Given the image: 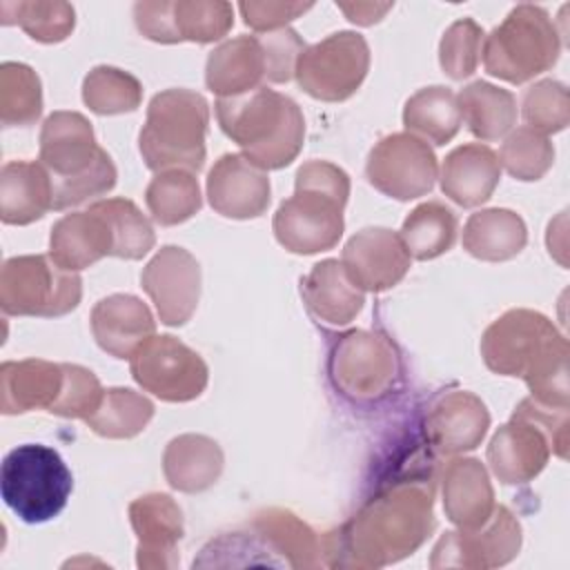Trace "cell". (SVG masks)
<instances>
[{"label":"cell","mask_w":570,"mask_h":570,"mask_svg":"<svg viewBox=\"0 0 570 570\" xmlns=\"http://www.w3.org/2000/svg\"><path fill=\"white\" fill-rule=\"evenodd\" d=\"M432 492L405 481L365 503L350 523L327 537L325 554L347 557L343 566L379 568L412 554L432 532Z\"/></svg>","instance_id":"1"},{"label":"cell","mask_w":570,"mask_h":570,"mask_svg":"<svg viewBox=\"0 0 570 570\" xmlns=\"http://www.w3.org/2000/svg\"><path fill=\"white\" fill-rule=\"evenodd\" d=\"M485 365L503 376H521L532 399L568 407V341L539 312L510 309L481 338Z\"/></svg>","instance_id":"2"},{"label":"cell","mask_w":570,"mask_h":570,"mask_svg":"<svg viewBox=\"0 0 570 570\" xmlns=\"http://www.w3.org/2000/svg\"><path fill=\"white\" fill-rule=\"evenodd\" d=\"M216 118L243 156L263 171L289 165L303 147L305 118L289 96L274 89L258 87L218 98Z\"/></svg>","instance_id":"3"},{"label":"cell","mask_w":570,"mask_h":570,"mask_svg":"<svg viewBox=\"0 0 570 570\" xmlns=\"http://www.w3.org/2000/svg\"><path fill=\"white\" fill-rule=\"evenodd\" d=\"M40 163L53 187V209L76 207L116 185V167L78 111H53L40 131Z\"/></svg>","instance_id":"4"},{"label":"cell","mask_w":570,"mask_h":570,"mask_svg":"<svg viewBox=\"0 0 570 570\" xmlns=\"http://www.w3.org/2000/svg\"><path fill=\"white\" fill-rule=\"evenodd\" d=\"M350 196L347 174L327 163L309 160L296 171L294 196L274 214L276 240L294 254L332 249L343 234V207Z\"/></svg>","instance_id":"5"},{"label":"cell","mask_w":570,"mask_h":570,"mask_svg":"<svg viewBox=\"0 0 570 570\" xmlns=\"http://www.w3.org/2000/svg\"><path fill=\"white\" fill-rule=\"evenodd\" d=\"M207 100L191 89H167L151 98L140 129V154L151 171H198L205 165Z\"/></svg>","instance_id":"6"},{"label":"cell","mask_w":570,"mask_h":570,"mask_svg":"<svg viewBox=\"0 0 570 570\" xmlns=\"http://www.w3.org/2000/svg\"><path fill=\"white\" fill-rule=\"evenodd\" d=\"M550 452L568 456V407H550L530 396L492 436L488 463L499 481L525 483L546 468Z\"/></svg>","instance_id":"7"},{"label":"cell","mask_w":570,"mask_h":570,"mask_svg":"<svg viewBox=\"0 0 570 570\" xmlns=\"http://www.w3.org/2000/svg\"><path fill=\"white\" fill-rule=\"evenodd\" d=\"M305 45L292 29L263 36H238L216 47L205 67V82L218 98L258 89L263 80L287 82Z\"/></svg>","instance_id":"8"},{"label":"cell","mask_w":570,"mask_h":570,"mask_svg":"<svg viewBox=\"0 0 570 570\" xmlns=\"http://www.w3.org/2000/svg\"><path fill=\"white\" fill-rule=\"evenodd\" d=\"M71 490V470L53 448L24 443L13 448L2 461V501L24 523H45L58 517Z\"/></svg>","instance_id":"9"},{"label":"cell","mask_w":570,"mask_h":570,"mask_svg":"<svg viewBox=\"0 0 570 570\" xmlns=\"http://www.w3.org/2000/svg\"><path fill=\"white\" fill-rule=\"evenodd\" d=\"M561 51V40L550 16L534 4L514 7L492 29L481 49L490 76L521 85L548 71Z\"/></svg>","instance_id":"10"},{"label":"cell","mask_w":570,"mask_h":570,"mask_svg":"<svg viewBox=\"0 0 570 570\" xmlns=\"http://www.w3.org/2000/svg\"><path fill=\"white\" fill-rule=\"evenodd\" d=\"M82 281L51 256H16L0 272V305L11 316H62L78 307Z\"/></svg>","instance_id":"11"},{"label":"cell","mask_w":570,"mask_h":570,"mask_svg":"<svg viewBox=\"0 0 570 570\" xmlns=\"http://www.w3.org/2000/svg\"><path fill=\"white\" fill-rule=\"evenodd\" d=\"M370 69V47L354 31H338L305 47L296 60L294 76L305 94L325 102L350 98Z\"/></svg>","instance_id":"12"},{"label":"cell","mask_w":570,"mask_h":570,"mask_svg":"<svg viewBox=\"0 0 570 570\" xmlns=\"http://www.w3.org/2000/svg\"><path fill=\"white\" fill-rule=\"evenodd\" d=\"M129 370L142 390L169 403L200 396L209 379L205 361L169 334L149 336L129 356Z\"/></svg>","instance_id":"13"},{"label":"cell","mask_w":570,"mask_h":570,"mask_svg":"<svg viewBox=\"0 0 570 570\" xmlns=\"http://www.w3.org/2000/svg\"><path fill=\"white\" fill-rule=\"evenodd\" d=\"M367 180L381 194L396 200L425 196L439 178L432 147L410 131L390 134L376 142L365 165Z\"/></svg>","instance_id":"14"},{"label":"cell","mask_w":570,"mask_h":570,"mask_svg":"<svg viewBox=\"0 0 570 570\" xmlns=\"http://www.w3.org/2000/svg\"><path fill=\"white\" fill-rule=\"evenodd\" d=\"M336 390L354 401H376L396 379V354L390 341L372 332L345 334L330 358Z\"/></svg>","instance_id":"15"},{"label":"cell","mask_w":570,"mask_h":570,"mask_svg":"<svg viewBox=\"0 0 570 570\" xmlns=\"http://www.w3.org/2000/svg\"><path fill=\"white\" fill-rule=\"evenodd\" d=\"M138 31L156 42H214L234 24V9L227 2H138L134 7Z\"/></svg>","instance_id":"16"},{"label":"cell","mask_w":570,"mask_h":570,"mask_svg":"<svg viewBox=\"0 0 570 570\" xmlns=\"http://www.w3.org/2000/svg\"><path fill=\"white\" fill-rule=\"evenodd\" d=\"M521 525L514 514L494 505L490 519L474 530L445 532L432 550V568H494L519 554Z\"/></svg>","instance_id":"17"},{"label":"cell","mask_w":570,"mask_h":570,"mask_svg":"<svg viewBox=\"0 0 570 570\" xmlns=\"http://www.w3.org/2000/svg\"><path fill=\"white\" fill-rule=\"evenodd\" d=\"M140 285L165 325H185L200 296V265L183 247H163L142 269Z\"/></svg>","instance_id":"18"},{"label":"cell","mask_w":570,"mask_h":570,"mask_svg":"<svg viewBox=\"0 0 570 570\" xmlns=\"http://www.w3.org/2000/svg\"><path fill=\"white\" fill-rule=\"evenodd\" d=\"M410 252L399 234L385 227H367L354 234L343 247V267L363 292L394 287L410 269Z\"/></svg>","instance_id":"19"},{"label":"cell","mask_w":570,"mask_h":570,"mask_svg":"<svg viewBox=\"0 0 570 570\" xmlns=\"http://www.w3.org/2000/svg\"><path fill=\"white\" fill-rule=\"evenodd\" d=\"M207 198L225 218H256L269 205V178L243 154H225L209 169Z\"/></svg>","instance_id":"20"},{"label":"cell","mask_w":570,"mask_h":570,"mask_svg":"<svg viewBox=\"0 0 570 570\" xmlns=\"http://www.w3.org/2000/svg\"><path fill=\"white\" fill-rule=\"evenodd\" d=\"M490 425V414L472 392L443 394L425 419V434L441 454H461L474 450Z\"/></svg>","instance_id":"21"},{"label":"cell","mask_w":570,"mask_h":570,"mask_svg":"<svg viewBox=\"0 0 570 570\" xmlns=\"http://www.w3.org/2000/svg\"><path fill=\"white\" fill-rule=\"evenodd\" d=\"M138 534L140 568H171L178 563L176 546L183 537V514L169 494H145L129 505Z\"/></svg>","instance_id":"22"},{"label":"cell","mask_w":570,"mask_h":570,"mask_svg":"<svg viewBox=\"0 0 570 570\" xmlns=\"http://www.w3.org/2000/svg\"><path fill=\"white\" fill-rule=\"evenodd\" d=\"M114 229L96 205L87 212L67 214L51 227L49 256L69 272L85 269L105 256H114Z\"/></svg>","instance_id":"23"},{"label":"cell","mask_w":570,"mask_h":570,"mask_svg":"<svg viewBox=\"0 0 570 570\" xmlns=\"http://www.w3.org/2000/svg\"><path fill=\"white\" fill-rule=\"evenodd\" d=\"M156 323L149 307L131 294H111L91 309L96 343L116 358H129L149 336Z\"/></svg>","instance_id":"24"},{"label":"cell","mask_w":570,"mask_h":570,"mask_svg":"<svg viewBox=\"0 0 570 570\" xmlns=\"http://www.w3.org/2000/svg\"><path fill=\"white\" fill-rule=\"evenodd\" d=\"M301 296L309 314L332 327L352 323L365 303L363 289L354 285L343 263L334 258L321 261L309 269L301 281Z\"/></svg>","instance_id":"25"},{"label":"cell","mask_w":570,"mask_h":570,"mask_svg":"<svg viewBox=\"0 0 570 570\" xmlns=\"http://www.w3.org/2000/svg\"><path fill=\"white\" fill-rule=\"evenodd\" d=\"M501 180L499 156L481 142L452 149L441 165V189L461 207L485 203Z\"/></svg>","instance_id":"26"},{"label":"cell","mask_w":570,"mask_h":570,"mask_svg":"<svg viewBox=\"0 0 570 570\" xmlns=\"http://www.w3.org/2000/svg\"><path fill=\"white\" fill-rule=\"evenodd\" d=\"M65 383V363L40 358L7 361L0 367V407L4 414H22L56 405Z\"/></svg>","instance_id":"27"},{"label":"cell","mask_w":570,"mask_h":570,"mask_svg":"<svg viewBox=\"0 0 570 570\" xmlns=\"http://www.w3.org/2000/svg\"><path fill=\"white\" fill-rule=\"evenodd\" d=\"M443 510L459 530L483 525L494 510V492L476 459H452L443 472Z\"/></svg>","instance_id":"28"},{"label":"cell","mask_w":570,"mask_h":570,"mask_svg":"<svg viewBox=\"0 0 570 570\" xmlns=\"http://www.w3.org/2000/svg\"><path fill=\"white\" fill-rule=\"evenodd\" d=\"M53 209V187L42 163L11 160L0 171V218L29 225Z\"/></svg>","instance_id":"29"},{"label":"cell","mask_w":570,"mask_h":570,"mask_svg":"<svg viewBox=\"0 0 570 570\" xmlns=\"http://www.w3.org/2000/svg\"><path fill=\"white\" fill-rule=\"evenodd\" d=\"M167 483L180 492H203L223 472V452L216 441L203 434H183L167 443L163 454Z\"/></svg>","instance_id":"30"},{"label":"cell","mask_w":570,"mask_h":570,"mask_svg":"<svg viewBox=\"0 0 570 570\" xmlns=\"http://www.w3.org/2000/svg\"><path fill=\"white\" fill-rule=\"evenodd\" d=\"M528 243L523 218L510 209H483L468 218L463 227V249L479 261L514 258Z\"/></svg>","instance_id":"31"},{"label":"cell","mask_w":570,"mask_h":570,"mask_svg":"<svg viewBox=\"0 0 570 570\" xmlns=\"http://www.w3.org/2000/svg\"><path fill=\"white\" fill-rule=\"evenodd\" d=\"M461 120L483 142L503 138L517 122V100L508 89L485 80L470 82L456 96Z\"/></svg>","instance_id":"32"},{"label":"cell","mask_w":570,"mask_h":570,"mask_svg":"<svg viewBox=\"0 0 570 570\" xmlns=\"http://www.w3.org/2000/svg\"><path fill=\"white\" fill-rule=\"evenodd\" d=\"M461 122L456 94L441 85L416 91L403 109V125L407 131L432 145L450 142Z\"/></svg>","instance_id":"33"},{"label":"cell","mask_w":570,"mask_h":570,"mask_svg":"<svg viewBox=\"0 0 570 570\" xmlns=\"http://www.w3.org/2000/svg\"><path fill=\"white\" fill-rule=\"evenodd\" d=\"M256 534L274 552L283 554L285 566L292 568H314L321 563L318 552H325L316 534L292 512L267 510L252 523Z\"/></svg>","instance_id":"34"},{"label":"cell","mask_w":570,"mask_h":570,"mask_svg":"<svg viewBox=\"0 0 570 570\" xmlns=\"http://www.w3.org/2000/svg\"><path fill=\"white\" fill-rule=\"evenodd\" d=\"M399 236L412 258L432 261L454 245L456 216L448 205L439 200L421 203L403 220Z\"/></svg>","instance_id":"35"},{"label":"cell","mask_w":570,"mask_h":570,"mask_svg":"<svg viewBox=\"0 0 570 570\" xmlns=\"http://www.w3.org/2000/svg\"><path fill=\"white\" fill-rule=\"evenodd\" d=\"M154 416V405L147 396L127 390H105L98 407L85 419V423L100 436L107 439H131L145 430Z\"/></svg>","instance_id":"36"},{"label":"cell","mask_w":570,"mask_h":570,"mask_svg":"<svg viewBox=\"0 0 570 570\" xmlns=\"http://www.w3.org/2000/svg\"><path fill=\"white\" fill-rule=\"evenodd\" d=\"M151 218L165 227L189 220L200 209V189L191 171H158L145 189Z\"/></svg>","instance_id":"37"},{"label":"cell","mask_w":570,"mask_h":570,"mask_svg":"<svg viewBox=\"0 0 570 570\" xmlns=\"http://www.w3.org/2000/svg\"><path fill=\"white\" fill-rule=\"evenodd\" d=\"M85 105L100 116L134 111L142 100V85L127 71L100 65L82 82Z\"/></svg>","instance_id":"38"},{"label":"cell","mask_w":570,"mask_h":570,"mask_svg":"<svg viewBox=\"0 0 570 570\" xmlns=\"http://www.w3.org/2000/svg\"><path fill=\"white\" fill-rule=\"evenodd\" d=\"M42 111V91L36 71L22 62L0 67V118L2 125H31Z\"/></svg>","instance_id":"39"},{"label":"cell","mask_w":570,"mask_h":570,"mask_svg":"<svg viewBox=\"0 0 570 570\" xmlns=\"http://www.w3.org/2000/svg\"><path fill=\"white\" fill-rule=\"evenodd\" d=\"M499 163L517 180H539L554 163V147L546 134L523 125L512 129L503 140Z\"/></svg>","instance_id":"40"},{"label":"cell","mask_w":570,"mask_h":570,"mask_svg":"<svg viewBox=\"0 0 570 570\" xmlns=\"http://www.w3.org/2000/svg\"><path fill=\"white\" fill-rule=\"evenodd\" d=\"M109 220L114 229V256L138 261L142 258L156 243V234L151 223L142 216V212L127 198H107L94 203Z\"/></svg>","instance_id":"41"},{"label":"cell","mask_w":570,"mask_h":570,"mask_svg":"<svg viewBox=\"0 0 570 570\" xmlns=\"http://www.w3.org/2000/svg\"><path fill=\"white\" fill-rule=\"evenodd\" d=\"M0 11L16 13L2 24H20L38 42H60L76 24L73 7L67 2H2Z\"/></svg>","instance_id":"42"},{"label":"cell","mask_w":570,"mask_h":570,"mask_svg":"<svg viewBox=\"0 0 570 570\" xmlns=\"http://www.w3.org/2000/svg\"><path fill=\"white\" fill-rule=\"evenodd\" d=\"M521 114L525 127H532L541 134H557L566 129L570 120V102L566 85L557 80H539L525 89Z\"/></svg>","instance_id":"43"},{"label":"cell","mask_w":570,"mask_h":570,"mask_svg":"<svg viewBox=\"0 0 570 570\" xmlns=\"http://www.w3.org/2000/svg\"><path fill=\"white\" fill-rule=\"evenodd\" d=\"M481 45H483V29L472 18L452 22L445 29L439 45L441 69L452 80H463L472 76L481 60Z\"/></svg>","instance_id":"44"},{"label":"cell","mask_w":570,"mask_h":570,"mask_svg":"<svg viewBox=\"0 0 570 570\" xmlns=\"http://www.w3.org/2000/svg\"><path fill=\"white\" fill-rule=\"evenodd\" d=\"M105 390L100 387L94 372L65 363V383L56 405L49 410L51 414L67 419H87L100 403Z\"/></svg>","instance_id":"45"},{"label":"cell","mask_w":570,"mask_h":570,"mask_svg":"<svg viewBox=\"0 0 570 570\" xmlns=\"http://www.w3.org/2000/svg\"><path fill=\"white\" fill-rule=\"evenodd\" d=\"M312 4L309 2H240V13L245 24L254 31H278L285 29L289 20L305 13Z\"/></svg>","instance_id":"46"},{"label":"cell","mask_w":570,"mask_h":570,"mask_svg":"<svg viewBox=\"0 0 570 570\" xmlns=\"http://www.w3.org/2000/svg\"><path fill=\"white\" fill-rule=\"evenodd\" d=\"M336 7L341 11H345L352 22L363 24V27L379 22L392 9L390 2H385V4H376V2H352V4H347V2H341Z\"/></svg>","instance_id":"47"}]
</instances>
